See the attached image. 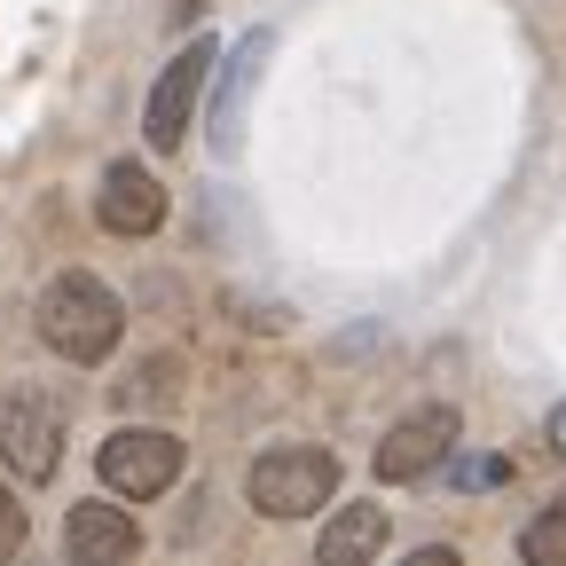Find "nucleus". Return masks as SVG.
<instances>
[{"instance_id": "7", "label": "nucleus", "mask_w": 566, "mask_h": 566, "mask_svg": "<svg viewBox=\"0 0 566 566\" xmlns=\"http://www.w3.org/2000/svg\"><path fill=\"white\" fill-rule=\"evenodd\" d=\"M275 55V32H244L237 55L221 63V87H212V150H237V134H244V111H252V87H260V71Z\"/></svg>"}, {"instance_id": "3", "label": "nucleus", "mask_w": 566, "mask_h": 566, "mask_svg": "<svg viewBox=\"0 0 566 566\" xmlns=\"http://www.w3.org/2000/svg\"><path fill=\"white\" fill-rule=\"evenodd\" d=\"M95 464H103V488H111V495H126V504H150V495H166V488L181 480L189 449L166 433V424H126V433L103 441Z\"/></svg>"}, {"instance_id": "10", "label": "nucleus", "mask_w": 566, "mask_h": 566, "mask_svg": "<svg viewBox=\"0 0 566 566\" xmlns=\"http://www.w3.org/2000/svg\"><path fill=\"white\" fill-rule=\"evenodd\" d=\"M378 551H386V512H378V504H346V512L323 527V543H315L323 566H363V558H378Z\"/></svg>"}, {"instance_id": "9", "label": "nucleus", "mask_w": 566, "mask_h": 566, "mask_svg": "<svg viewBox=\"0 0 566 566\" xmlns=\"http://www.w3.org/2000/svg\"><path fill=\"white\" fill-rule=\"evenodd\" d=\"M63 543H71V558H87V566H111V558H134V551H142V527H134L118 504H71V520H63Z\"/></svg>"}, {"instance_id": "6", "label": "nucleus", "mask_w": 566, "mask_h": 566, "mask_svg": "<svg viewBox=\"0 0 566 566\" xmlns=\"http://www.w3.org/2000/svg\"><path fill=\"white\" fill-rule=\"evenodd\" d=\"M0 457H9V472H24V480H48L63 464V409L48 394H24L9 409V424H0Z\"/></svg>"}, {"instance_id": "12", "label": "nucleus", "mask_w": 566, "mask_h": 566, "mask_svg": "<svg viewBox=\"0 0 566 566\" xmlns=\"http://www.w3.org/2000/svg\"><path fill=\"white\" fill-rule=\"evenodd\" d=\"M504 472H512L504 457H457V488H472V495L480 488H504Z\"/></svg>"}, {"instance_id": "1", "label": "nucleus", "mask_w": 566, "mask_h": 566, "mask_svg": "<svg viewBox=\"0 0 566 566\" xmlns=\"http://www.w3.org/2000/svg\"><path fill=\"white\" fill-rule=\"evenodd\" d=\"M118 331H126V307H118V292H111L103 275L71 268V275L48 283V300H40V338L63 354V363H103V354L118 346Z\"/></svg>"}, {"instance_id": "13", "label": "nucleus", "mask_w": 566, "mask_h": 566, "mask_svg": "<svg viewBox=\"0 0 566 566\" xmlns=\"http://www.w3.org/2000/svg\"><path fill=\"white\" fill-rule=\"evenodd\" d=\"M17 551H24V504L0 488V558H17Z\"/></svg>"}, {"instance_id": "4", "label": "nucleus", "mask_w": 566, "mask_h": 566, "mask_svg": "<svg viewBox=\"0 0 566 566\" xmlns=\"http://www.w3.org/2000/svg\"><path fill=\"white\" fill-rule=\"evenodd\" d=\"M212 63H221V48H212V40H189V48H181V55L158 71L150 111H142V134H150V150H174V142L189 134L197 95H205V80H212Z\"/></svg>"}, {"instance_id": "5", "label": "nucleus", "mask_w": 566, "mask_h": 566, "mask_svg": "<svg viewBox=\"0 0 566 566\" xmlns=\"http://www.w3.org/2000/svg\"><path fill=\"white\" fill-rule=\"evenodd\" d=\"M449 449H457V409L449 401H424V409H409L394 433L378 441V480H424V472H441L449 464Z\"/></svg>"}, {"instance_id": "11", "label": "nucleus", "mask_w": 566, "mask_h": 566, "mask_svg": "<svg viewBox=\"0 0 566 566\" xmlns=\"http://www.w3.org/2000/svg\"><path fill=\"white\" fill-rule=\"evenodd\" d=\"M520 558H527V566H566V495H558V504H551L543 520H527Z\"/></svg>"}, {"instance_id": "8", "label": "nucleus", "mask_w": 566, "mask_h": 566, "mask_svg": "<svg viewBox=\"0 0 566 566\" xmlns=\"http://www.w3.org/2000/svg\"><path fill=\"white\" fill-rule=\"evenodd\" d=\"M95 212H103V229H111V237H150V229L166 221V189H158L150 166H134V158H126V166L103 174Z\"/></svg>"}, {"instance_id": "2", "label": "nucleus", "mask_w": 566, "mask_h": 566, "mask_svg": "<svg viewBox=\"0 0 566 566\" xmlns=\"http://www.w3.org/2000/svg\"><path fill=\"white\" fill-rule=\"evenodd\" d=\"M244 495H252L260 520H307V512H323L331 495H338V464L323 449H268L252 464Z\"/></svg>"}, {"instance_id": "14", "label": "nucleus", "mask_w": 566, "mask_h": 566, "mask_svg": "<svg viewBox=\"0 0 566 566\" xmlns=\"http://www.w3.org/2000/svg\"><path fill=\"white\" fill-rule=\"evenodd\" d=\"M551 449H558V457H566V401H558V409H551Z\"/></svg>"}]
</instances>
